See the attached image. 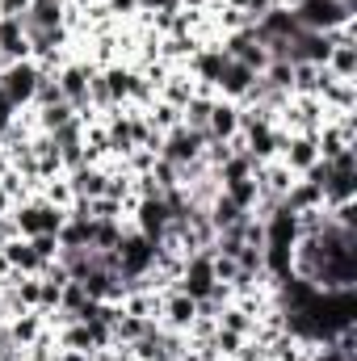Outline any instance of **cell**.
I'll return each instance as SVG.
<instances>
[{"label":"cell","mask_w":357,"mask_h":361,"mask_svg":"<svg viewBox=\"0 0 357 361\" xmlns=\"http://www.w3.org/2000/svg\"><path fill=\"white\" fill-rule=\"evenodd\" d=\"M290 17L298 21V30L332 34L337 25H345V21L357 17V0H298V4L290 8Z\"/></svg>","instance_id":"obj_1"},{"label":"cell","mask_w":357,"mask_h":361,"mask_svg":"<svg viewBox=\"0 0 357 361\" xmlns=\"http://www.w3.org/2000/svg\"><path fill=\"white\" fill-rule=\"evenodd\" d=\"M114 257H118V273H122V277H131V290H135V277L152 273V261H156V244H152L147 235H139V231L126 223V231H122V244L114 248Z\"/></svg>","instance_id":"obj_2"},{"label":"cell","mask_w":357,"mask_h":361,"mask_svg":"<svg viewBox=\"0 0 357 361\" xmlns=\"http://www.w3.org/2000/svg\"><path fill=\"white\" fill-rule=\"evenodd\" d=\"M38 80H42V68H38L34 59H17V63H8V68L0 72V97H4L13 109H30Z\"/></svg>","instance_id":"obj_3"},{"label":"cell","mask_w":357,"mask_h":361,"mask_svg":"<svg viewBox=\"0 0 357 361\" xmlns=\"http://www.w3.org/2000/svg\"><path fill=\"white\" fill-rule=\"evenodd\" d=\"M206 143H210V135H206V130L173 126V130H164V139H160V160H169L173 169H181V164H193V160H202Z\"/></svg>","instance_id":"obj_4"},{"label":"cell","mask_w":357,"mask_h":361,"mask_svg":"<svg viewBox=\"0 0 357 361\" xmlns=\"http://www.w3.org/2000/svg\"><path fill=\"white\" fill-rule=\"evenodd\" d=\"M223 68H227V55L219 51V42L198 47V51L189 55V63H185V72L193 76V85H198V89H214V85H219V76H223Z\"/></svg>","instance_id":"obj_5"},{"label":"cell","mask_w":357,"mask_h":361,"mask_svg":"<svg viewBox=\"0 0 357 361\" xmlns=\"http://www.w3.org/2000/svg\"><path fill=\"white\" fill-rule=\"evenodd\" d=\"M177 290H181V294H189L193 302H198V298H206V294L214 290L210 252H193V257H185V265H181V277H177Z\"/></svg>","instance_id":"obj_6"},{"label":"cell","mask_w":357,"mask_h":361,"mask_svg":"<svg viewBox=\"0 0 357 361\" xmlns=\"http://www.w3.org/2000/svg\"><path fill=\"white\" fill-rule=\"evenodd\" d=\"M193 319H198V302H193L189 294H181V290L160 294V328H169V332H189Z\"/></svg>","instance_id":"obj_7"},{"label":"cell","mask_w":357,"mask_h":361,"mask_svg":"<svg viewBox=\"0 0 357 361\" xmlns=\"http://www.w3.org/2000/svg\"><path fill=\"white\" fill-rule=\"evenodd\" d=\"M68 185H72V193L76 197H105V185H109V164H80V169H72L68 173Z\"/></svg>","instance_id":"obj_8"},{"label":"cell","mask_w":357,"mask_h":361,"mask_svg":"<svg viewBox=\"0 0 357 361\" xmlns=\"http://www.w3.org/2000/svg\"><path fill=\"white\" fill-rule=\"evenodd\" d=\"M206 135H210V139H219V143H231V139L240 135V105H236V101L214 97V109H210Z\"/></svg>","instance_id":"obj_9"},{"label":"cell","mask_w":357,"mask_h":361,"mask_svg":"<svg viewBox=\"0 0 357 361\" xmlns=\"http://www.w3.org/2000/svg\"><path fill=\"white\" fill-rule=\"evenodd\" d=\"M47 332H51V328H47V315H42V311H21V315L8 319V336H13L17 349H30V345L42 341Z\"/></svg>","instance_id":"obj_10"},{"label":"cell","mask_w":357,"mask_h":361,"mask_svg":"<svg viewBox=\"0 0 357 361\" xmlns=\"http://www.w3.org/2000/svg\"><path fill=\"white\" fill-rule=\"evenodd\" d=\"M0 252L8 257L13 273H21V277H38V273L47 269V265H42V257H38V252L30 248V240H21V235L4 240V244H0Z\"/></svg>","instance_id":"obj_11"},{"label":"cell","mask_w":357,"mask_h":361,"mask_svg":"<svg viewBox=\"0 0 357 361\" xmlns=\"http://www.w3.org/2000/svg\"><path fill=\"white\" fill-rule=\"evenodd\" d=\"M214 89H198L189 101H185V109H181V126H189V130H206V122H210V109H214Z\"/></svg>","instance_id":"obj_12"},{"label":"cell","mask_w":357,"mask_h":361,"mask_svg":"<svg viewBox=\"0 0 357 361\" xmlns=\"http://www.w3.org/2000/svg\"><path fill=\"white\" fill-rule=\"evenodd\" d=\"M0 51L8 55V63H17V59H30V42H25L21 17H0Z\"/></svg>","instance_id":"obj_13"},{"label":"cell","mask_w":357,"mask_h":361,"mask_svg":"<svg viewBox=\"0 0 357 361\" xmlns=\"http://www.w3.org/2000/svg\"><path fill=\"white\" fill-rule=\"evenodd\" d=\"M193 92H198L193 76H189L185 68H173V72H169V80L160 85V92H156V97H160L164 105H173V109H185V101H189Z\"/></svg>","instance_id":"obj_14"},{"label":"cell","mask_w":357,"mask_h":361,"mask_svg":"<svg viewBox=\"0 0 357 361\" xmlns=\"http://www.w3.org/2000/svg\"><path fill=\"white\" fill-rule=\"evenodd\" d=\"M206 214H210V223H214V231H227V227H240L244 219H248V210H240L223 189L214 193V202L206 206Z\"/></svg>","instance_id":"obj_15"},{"label":"cell","mask_w":357,"mask_h":361,"mask_svg":"<svg viewBox=\"0 0 357 361\" xmlns=\"http://www.w3.org/2000/svg\"><path fill=\"white\" fill-rule=\"evenodd\" d=\"M122 231H126V223H114V219H92L89 223V244L97 252H114L118 244H122Z\"/></svg>","instance_id":"obj_16"},{"label":"cell","mask_w":357,"mask_h":361,"mask_svg":"<svg viewBox=\"0 0 357 361\" xmlns=\"http://www.w3.org/2000/svg\"><path fill=\"white\" fill-rule=\"evenodd\" d=\"M219 189H223V193H227V197H231V202H236L240 210H253V206L261 202V189H257V180H253V177H244V180H227V185H219Z\"/></svg>","instance_id":"obj_17"},{"label":"cell","mask_w":357,"mask_h":361,"mask_svg":"<svg viewBox=\"0 0 357 361\" xmlns=\"http://www.w3.org/2000/svg\"><path fill=\"white\" fill-rule=\"evenodd\" d=\"M89 223L92 219H72V214H68V223L55 231V235H59V248H92L89 244Z\"/></svg>","instance_id":"obj_18"},{"label":"cell","mask_w":357,"mask_h":361,"mask_svg":"<svg viewBox=\"0 0 357 361\" xmlns=\"http://www.w3.org/2000/svg\"><path fill=\"white\" fill-rule=\"evenodd\" d=\"M214 324H219V328H227V332H240V336H253V324H257V319H253V315H248L244 307H236V302H227V307L219 311V319H214Z\"/></svg>","instance_id":"obj_19"},{"label":"cell","mask_w":357,"mask_h":361,"mask_svg":"<svg viewBox=\"0 0 357 361\" xmlns=\"http://www.w3.org/2000/svg\"><path fill=\"white\" fill-rule=\"evenodd\" d=\"M63 101V92H59V80H55V72H42V80H38V89H34V101H30V109H47V105H59Z\"/></svg>","instance_id":"obj_20"},{"label":"cell","mask_w":357,"mask_h":361,"mask_svg":"<svg viewBox=\"0 0 357 361\" xmlns=\"http://www.w3.org/2000/svg\"><path fill=\"white\" fill-rule=\"evenodd\" d=\"M210 273H214L219 286H231L236 273H240V265H236V257H219V252H210Z\"/></svg>","instance_id":"obj_21"},{"label":"cell","mask_w":357,"mask_h":361,"mask_svg":"<svg viewBox=\"0 0 357 361\" xmlns=\"http://www.w3.org/2000/svg\"><path fill=\"white\" fill-rule=\"evenodd\" d=\"M30 248L42 257V265H51V261L59 257V235H55V231H42V235H34V240H30Z\"/></svg>","instance_id":"obj_22"},{"label":"cell","mask_w":357,"mask_h":361,"mask_svg":"<svg viewBox=\"0 0 357 361\" xmlns=\"http://www.w3.org/2000/svg\"><path fill=\"white\" fill-rule=\"evenodd\" d=\"M101 4L109 8V17H114L118 25H126V21L139 17V0H101Z\"/></svg>","instance_id":"obj_23"},{"label":"cell","mask_w":357,"mask_h":361,"mask_svg":"<svg viewBox=\"0 0 357 361\" xmlns=\"http://www.w3.org/2000/svg\"><path fill=\"white\" fill-rule=\"evenodd\" d=\"M30 0H0V17H25Z\"/></svg>","instance_id":"obj_24"},{"label":"cell","mask_w":357,"mask_h":361,"mask_svg":"<svg viewBox=\"0 0 357 361\" xmlns=\"http://www.w3.org/2000/svg\"><path fill=\"white\" fill-rule=\"evenodd\" d=\"M51 361H89V353H80V349H55Z\"/></svg>","instance_id":"obj_25"},{"label":"cell","mask_w":357,"mask_h":361,"mask_svg":"<svg viewBox=\"0 0 357 361\" xmlns=\"http://www.w3.org/2000/svg\"><path fill=\"white\" fill-rule=\"evenodd\" d=\"M13 235H17V227H13V219H8V210H4V214H0V244L13 240Z\"/></svg>","instance_id":"obj_26"},{"label":"cell","mask_w":357,"mask_h":361,"mask_svg":"<svg viewBox=\"0 0 357 361\" xmlns=\"http://www.w3.org/2000/svg\"><path fill=\"white\" fill-rule=\"evenodd\" d=\"M13 114H17V109H13V105H8V101H4V97H0V130H4V126H8V122H13Z\"/></svg>","instance_id":"obj_27"},{"label":"cell","mask_w":357,"mask_h":361,"mask_svg":"<svg viewBox=\"0 0 357 361\" xmlns=\"http://www.w3.org/2000/svg\"><path fill=\"white\" fill-rule=\"evenodd\" d=\"M8 277H13V265H8V257L0 252V286H8Z\"/></svg>","instance_id":"obj_28"},{"label":"cell","mask_w":357,"mask_h":361,"mask_svg":"<svg viewBox=\"0 0 357 361\" xmlns=\"http://www.w3.org/2000/svg\"><path fill=\"white\" fill-rule=\"evenodd\" d=\"M181 8H210V0H177Z\"/></svg>","instance_id":"obj_29"},{"label":"cell","mask_w":357,"mask_h":361,"mask_svg":"<svg viewBox=\"0 0 357 361\" xmlns=\"http://www.w3.org/2000/svg\"><path fill=\"white\" fill-rule=\"evenodd\" d=\"M8 206H13V202H8V193H4V185H0V214H4Z\"/></svg>","instance_id":"obj_30"},{"label":"cell","mask_w":357,"mask_h":361,"mask_svg":"<svg viewBox=\"0 0 357 361\" xmlns=\"http://www.w3.org/2000/svg\"><path fill=\"white\" fill-rule=\"evenodd\" d=\"M298 0H273V8H294Z\"/></svg>","instance_id":"obj_31"},{"label":"cell","mask_w":357,"mask_h":361,"mask_svg":"<svg viewBox=\"0 0 357 361\" xmlns=\"http://www.w3.org/2000/svg\"><path fill=\"white\" fill-rule=\"evenodd\" d=\"M4 68H8V55H4V51H0V72H4Z\"/></svg>","instance_id":"obj_32"}]
</instances>
